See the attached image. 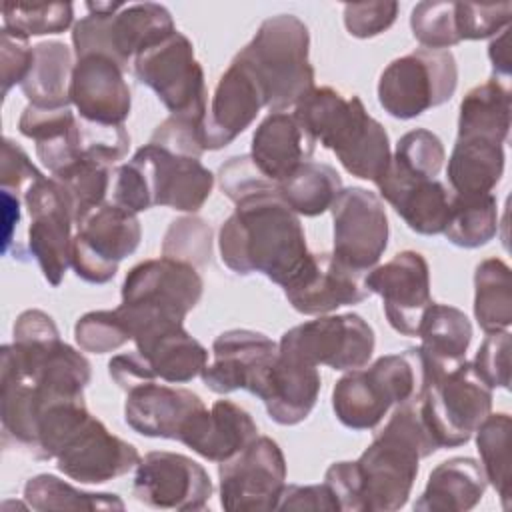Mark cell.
<instances>
[{
	"instance_id": "ac0fdd59",
	"label": "cell",
	"mask_w": 512,
	"mask_h": 512,
	"mask_svg": "<svg viewBox=\"0 0 512 512\" xmlns=\"http://www.w3.org/2000/svg\"><path fill=\"white\" fill-rule=\"evenodd\" d=\"M212 356L214 360L200 374L208 390L216 394L248 390L258 396L278 358V344L262 332L236 328L214 340Z\"/></svg>"
},
{
	"instance_id": "74e56055",
	"label": "cell",
	"mask_w": 512,
	"mask_h": 512,
	"mask_svg": "<svg viewBox=\"0 0 512 512\" xmlns=\"http://www.w3.org/2000/svg\"><path fill=\"white\" fill-rule=\"evenodd\" d=\"M24 500L30 508L48 510H124L118 494H96L74 488L54 474H36L24 484Z\"/></svg>"
},
{
	"instance_id": "7bdbcfd3",
	"label": "cell",
	"mask_w": 512,
	"mask_h": 512,
	"mask_svg": "<svg viewBox=\"0 0 512 512\" xmlns=\"http://www.w3.org/2000/svg\"><path fill=\"white\" fill-rule=\"evenodd\" d=\"M456 2H418L410 14V28L414 38L422 44V48L430 50H448L458 44L460 38L456 34L454 20Z\"/></svg>"
},
{
	"instance_id": "484cf974",
	"label": "cell",
	"mask_w": 512,
	"mask_h": 512,
	"mask_svg": "<svg viewBox=\"0 0 512 512\" xmlns=\"http://www.w3.org/2000/svg\"><path fill=\"white\" fill-rule=\"evenodd\" d=\"M256 436L258 426L242 406L232 400H216L210 410L202 408L192 416L178 442L220 464L244 450Z\"/></svg>"
},
{
	"instance_id": "bcb514c9",
	"label": "cell",
	"mask_w": 512,
	"mask_h": 512,
	"mask_svg": "<svg viewBox=\"0 0 512 512\" xmlns=\"http://www.w3.org/2000/svg\"><path fill=\"white\" fill-rule=\"evenodd\" d=\"M512 16L510 2L498 4H474V2H456L454 20L456 34L462 40H484L496 36L508 28Z\"/></svg>"
},
{
	"instance_id": "5bb4252c",
	"label": "cell",
	"mask_w": 512,
	"mask_h": 512,
	"mask_svg": "<svg viewBox=\"0 0 512 512\" xmlns=\"http://www.w3.org/2000/svg\"><path fill=\"white\" fill-rule=\"evenodd\" d=\"M220 504L224 510H276L286 484V460L268 436H256L236 456L220 462Z\"/></svg>"
},
{
	"instance_id": "9a60e30c",
	"label": "cell",
	"mask_w": 512,
	"mask_h": 512,
	"mask_svg": "<svg viewBox=\"0 0 512 512\" xmlns=\"http://www.w3.org/2000/svg\"><path fill=\"white\" fill-rule=\"evenodd\" d=\"M128 162L140 180L148 208L198 212L214 186V174L200 158L172 154L150 142L138 148Z\"/></svg>"
},
{
	"instance_id": "cb8c5ba5",
	"label": "cell",
	"mask_w": 512,
	"mask_h": 512,
	"mask_svg": "<svg viewBox=\"0 0 512 512\" xmlns=\"http://www.w3.org/2000/svg\"><path fill=\"white\" fill-rule=\"evenodd\" d=\"M374 184L410 230L424 236L444 232L452 192H448L442 182L416 176L390 160L388 168Z\"/></svg>"
},
{
	"instance_id": "e575fe53",
	"label": "cell",
	"mask_w": 512,
	"mask_h": 512,
	"mask_svg": "<svg viewBox=\"0 0 512 512\" xmlns=\"http://www.w3.org/2000/svg\"><path fill=\"white\" fill-rule=\"evenodd\" d=\"M340 190V174L332 166L314 160L302 162L290 176L276 184L280 198L298 216H318L330 210Z\"/></svg>"
},
{
	"instance_id": "f35d334b",
	"label": "cell",
	"mask_w": 512,
	"mask_h": 512,
	"mask_svg": "<svg viewBox=\"0 0 512 512\" xmlns=\"http://www.w3.org/2000/svg\"><path fill=\"white\" fill-rule=\"evenodd\" d=\"M510 430L512 420L506 412L488 414L476 428V446L482 458L486 482L498 492L504 508H510Z\"/></svg>"
},
{
	"instance_id": "44dd1931",
	"label": "cell",
	"mask_w": 512,
	"mask_h": 512,
	"mask_svg": "<svg viewBox=\"0 0 512 512\" xmlns=\"http://www.w3.org/2000/svg\"><path fill=\"white\" fill-rule=\"evenodd\" d=\"M366 274L346 266L332 252H310L304 268L284 286V296L296 312L322 316L368 298Z\"/></svg>"
},
{
	"instance_id": "7c38bea8",
	"label": "cell",
	"mask_w": 512,
	"mask_h": 512,
	"mask_svg": "<svg viewBox=\"0 0 512 512\" xmlns=\"http://www.w3.org/2000/svg\"><path fill=\"white\" fill-rule=\"evenodd\" d=\"M374 330L358 314L320 316L286 330L278 352L310 366L356 370L368 364L374 352Z\"/></svg>"
},
{
	"instance_id": "e0dca14e",
	"label": "cell",
	"mask_w": 512,
	"mask_h": 512,
	"mask_svg": "<svg viewBox=\"0 0 512 512\" xmlns=\"http://www.w3.org/2000/svg\"><path fill=\"white\" fill-rule=\"evenodd\" d=\"M132 494L150 508L202 510L212 496V480L190 456L156 450L138 462Z\"/></svg>"
},
{
	"instance_id": "f546056e",
	"label": "cell",
	"mask_w": 512,
	"mask_h": 512,
	"mask_svg": "<svg viewBox=\"0 0 512 512\" xmlns=\"http://www.w3.org/2000/svg\"><path fill=\"white\" fill-rule=\"evenodd\" d=\"M134 344L154 376L168 384L190 382L208 364V350L184 330V324L144 332L134 338Z\"/></svg>"
},
{
	"instance_id": "836d02e7",
	"label": "cell",
	"mask_w": 512,
	"mask_h": 512,
	"mask_svg": "<svg viewBox=\"0 0 512 512\" xmlns=\"http://www.w3.org/2000/svg\"><path fill=\"white\" fill-rule=\"evenodd\" d=\"M510 130V90L500 78L474 86L460 102L458 138L504 144Z\"/></svg>"
},
{
	"instance_id": "30bf717a",
	"label": "cell",
	"mask_w": 512,
	"mask_h": 512,
	"mask_svg": "<svg viewBox=\"0 0 512 512\" xmlns=\"http://www.w3.org/2000/svg\"><path fill=\"white\" fill-rule=\"evenodd\" d=\"M138 82L152 88L172 116L204 120L206 82L192 42L178 30L134 58Z\"/></svg>"
},
{
	"instance_id": "4316f807",
	"label": "cell",
	"mask_w": 512,
	"mask_h": 512,
	"mask_svg": "<svg viewBox=\"0 0 512 512\" xmlns=\"http://www.w3.org/2000/svg\"><path fill=\"white\" fill-rule=\"evenodd\" d=\"M316 140L294 112H270L252 134L250 158L274 184L290 176L314 154Z\"/></svg>"
},
{
	"instance_id": "7dc6e473",
	"label": "cell",
	"mask_w": 512,
	"mask_h": 512,
	"mask_svg": "<svg viewBox=\"0 0 512 512\" xmlns=\"http://www.w3.org/2000/svg\"><path fill=\"white\" fill-rule=\"evenodd\" d=\"M510 344L508 330L488 332L472 360L476 374L490 390L510 386Z\"/></svg>"
},
{
	"instance_id": "9f6ffc18",
	"label": "cell",
	"mask_w": 512,
	"mask_h": 512,
	"mask_svg": "<svg viewBox=\"0 0 512 512\" xmlns=\"http://www.w3.org/2000/svg\"><path fill=\"white\" fill-rule=\"evenodd\" d=\"M2 194V212H4V240H2V254L10 252V244L14 242V228L20 222V198L18 192L0 190Z\"/></svg>"
},
{
	"instance_id": "60d3db41",
	"label": "cell",
	"mask_w": 512,
	"mask_h": 512,
	"mask_svg": "<svg viewBox=\"0 0 512 512\" xmlns=\"http://www.w3.org/2000/svg\"><path fill=\"white\" fill-rule=\"evenodd\" d=\"M74 18L70 2H18L2 6V28L22 38L60 34Z\"/></svg>"
},
{
	"instance_id": "4dcf8cb0",
	"label": "cell",
	"mask_w": 512,
	"mask_h": 512,
	"mask_svg": "<svg viewBox=\"0 0 512 512\" xmlns=\"http://www.w3.org/2000/svg\"><path fill=\"white\" fill-rule=\"evenodd\" d=\"M482 466L468 456L440 462L428 476L426 488L414 502L422 512H464L474 508L486 490Z\"/></svg>"
},
{
	"instance_id": "8992f818",
	"label": "cell",
	"mask_w": 512,
	"mask_h": 512,
	"mask_svg": "<svg viewBox=\"0 0 512 512\" xmlns=\"http://www.w3.org/2000/svg\"><path fill=\"white\" fill-rule=\"evenodd\" d=\"M204 282L190 264L152 258L136 264L122 282V302L116 308L130 336L184 324L186 314L198 304Z\"/></svg>"
},
{
	"instance_id": "1f68e13d",
	"label": "cell",
	"mask_w": 512,
	"mask_h": 512,
	"mask_svg": "<svg viewBox=\"0 0 512 512\" xmlns=\"http://www.w3.org/2000/svg\"><path fill=\"white\" fill-rule=\"evenodd\" d=\"M504 172V148L482 138H456L448 158V182L458 196L490 194Z\"/></svg>"
},
{
	"instance_id": "11a10c76",
	"label": "cell",
	"mask_w": 512,
	"mask_h": 512,
	"mask_svg": "<svg viewBox=\"0 0 512 512\" xmlns=\"http://www.w3.org/2000/svg\"><path fill=\"white\" fill-rule=\"evenodd\" d=\"M108 374L110 378L122 388V390H130L142 382H152L158 380L148 364V360L138 352H126V354H118L108 362Z\"/></svg>"
},
{
	"instance_id": "277c9868",
	"label": "cell",
	"mask_w": 512,
	"mask_h": 512,
	"mask_svg": "<svg viewBox=\"0 0 512 512\" xmlns=\"http://www.w3.org/2000/svg\"><path fill=\"white\" fill-rule=\"evenodd\" d=\"M308 50L306 24L294 14H278L266 18L254 38L236 54L260 82L270 112H286L314 88Z\"/></svg>"
},
{
	"instance_id": "ee69618b",
	"label": "cell",
	"mask_w": 512,
	"mask_h": 512,
	"mask_svg": "<svg viewBox=\"0 0 512 512\" xmlns=\"http://www.w3.org/2000/svg\"><path fill=\"white\" fill-rule=\"evenodd\" d=\"M74 338L84 352L106 354L114 352L132 340L124 320L114 310H96L78 318L74 326Z\"/></svg>"
},
{
	"instance_id": "6da1fadb",
	"label": "cell",
	"mask_w": 512,
	"mask_h": 512,
	"mask_svg": "<svg viewBox=\"0 0 512 512\" xmlns=\"http://www.w3.org/2000/svg\"><path fill=\"white\" fill-rule=\"evenodd\" d=\"M234 204L218 234L222 262L236 274L260 272L284 288L310 258L298 214L276 190L254 192Z\"/></svg>"
},
{
	"instance_id": "816d5d0a",
	"label": "cell",
	"mask_w": 512,
	"mask_h": 512,
	"mask_svg": "<svg viewBox=\"0 0 512 512\" xmlns=\"http://www.w3.org/2000/svg\"><path fill=\"white\" fill-rule=\"evenodd\" d=\"M0 52H2V94L6 96L14 84H22V80L26 78L32 66L34 48H30L28 38H22L2 28Z\"/></svg>"
},
{
	"instance_id": "f907efd6",
	"label": "cell",
	"mask_w": 512,
	"mask_h": 512,
	"mask_svg": "<svg viewBox=\"0 0 512 512\" xmlns=\"http://www.w3.org/2000/svg\"><path fill=\"white\" fill-rule=\"evenodd\" d=\"M398 16V2H352L344 6V26L354 38H372L388 30Z\"/></svg>"
},
{
	"instance_id": "7402d4cb",
	"label": "cell",
	"mask_w": 512,
	"mask_h": 512,
	"mask_svg": "<svg viewBox=\"0 0 512 512\" xmlns=\"http://www.w3.org/2000/svg\"><path fill=\"white\" fill-rule=\"evenodd\" d=\"M266 108L264 92L254 72L238 56L220 76L202 122L204 150H220L240 136Z\"/></svg>"
},
{
	"instance_id": "8fae6325",
	"label": "cell",
	"mask_w": 512,
	"mask_h": 512,
	"mask_svg": "<svg viewBox=\"0 0 512 512\" xmlns=\"http://www.w3.org/2000/svg\"><path fill=\"white\" fill-rule=\"evenodd\" d=\"M142 238L138 216L114 202H102L76 222L70 266L90 284H106L118 264L130 256Z\"/></svg>"
},
{
	"instance_id": "f6af8a7d",
	"label": "cell",
	"mask_w": 512,
	"mask_h": 512,
	"mask_svg": "<svg viewBox=\"0 0 512 512\" xmlns=\"http://www.w3.org/2000/svg\"><path fill=\"white\" fill-rule=\"evenodd\" d=\"M444 158L446 152L440 138L426 128L406 132L396 142V150L392 156L398 166L422 178H434L440 172Z\"/></svg>"
},
{
	"instance_id": "db71d44e",
	"label": "cell",
	"mask_w": 512,
	"mask_h": 512,
	"mask_svg": "<svg viewBox=\"0 0 512 512\" xmlns=\"http://www.w3.org/2000/svg\"><path fill=\"white\" fill-rule=\"evenodd\" d=\"M276 510H326L336 512L340 510L338 500L330 492V488L322 484L298 486V484H284Z\"/></svg>"
},
{
	"instance_id": "c3c4849f",
	"label": "cell",
	"mask_w": 512,
	"mask_h": 512,
	"mask_svg": "<svg viewBox=\"0 0 512 512\" xmlns=\"http://www.w3.org/2000/svg\"><path fill=\"white\" fill-rule=\"evenodd\" d=\"M202 122L188 116H168L156 126L150 144H156L172 154L200 158L206 150L202 144Z\"/></svg>"
},
{
	"instance_id": "ba28073f",
	"label": "cell",
	"mask_w": 512,
	"mask_h": 512,
	"mask_svg": "<svg viewBox=\"0 0 512 512\" xmlns=\"http://www.w3.org/2000/svg\"><path fill=\"white\" fill-rule=\"evenodd\" d=\"M458 84L450 50L416 48L392 60L378 80V102L394 118L410 120L448 102Z\"/></svg>"
},
{
	"instance_id": "52a82bcc",
	"label": "cell",
	"mask_w": 512,
	"mask_h": 512,
	"mask_svg": "<svg viewBox=\"0 0 512 512\" xmlns=\"http://www.w3.org/2000/svg\"><path fill=\"white\" fill-rule=\"evenodd\" d=\"M88 16L72 28L76 58L100 54L114 60L122 70L146 48L172 34L170 12L156 2H86Z\"/></svg>"
},
{
	"instance_id": "d4e9b609",
	"label": "cell",
	"mask_w": 512,
	"mask_h": 512,
	"mask_svg": "<svg viewBox=\"0 0 512 512\" xmlns=\"http://www.w3.org/2000/svg\"><path fill=\"white\" fill-rule=\"evenodd\" d=\"M202 408H206L204 402L192 390L152 380L126 390L124 420L142 436L180 440L192 416Z\"/></svg>"
},
{
	"instance_id": "8d00e7d4",
	"label": "cell",
	"mask_w": 512,
	"mask_h": 512,
	"mask_svg": "<svg viewBox=\"0 0 512 512\" xmlns=\"http://www.w3.org/2000/svg\"><path fill=\"white\" fill-rule=\"evenodd\" d=\"M498 232V204L492 194L458 196L452 192L450 214L444 228L448 242L460 248L488 244Z\"/></svg>"
},
{
	"instance_id": "5b68a950",
	"label": "cell",
	"mask_w": 512,
	"mask_h": 512,
	"mask_svg": "<svg viewBox=\"0 0 512 512\" xmlns=\"http://www.w3.org/2000/svg\"><path fill=\"white\" fill-rule=\"evenodd\" d=\"M424 364L418 348L380 356L368 368L348 370L332 390V408L340 424L352 430L376 428L390 408L424 390Z\"/></svg>"
},
{
	"instance_id": "d590c367",
	"label": "cell",
	"mask_w": 512,
	"mask_h": 512,
	"mask_svg": "<svg viewBox=\"0 0 512 512\" xmlns=\"http://www.w3.org/2000/svg\"><path fill=\"white\" fill-rule=\"evenodd\" d=\"M474 316L486 334L508 330L512 324L510 268L500 258H486L476 266Z\"/></svg>"
},
{
	"instance_id": "ffe728a7",
	"label": "cell",
	"mask_w": 512,
	"mask_h": 512,
	"mask_svg": "<svg viewBox=\"0 0 512 512\" xmlns=\"http://www.w3.org/2000/svg\"><path fill=\"white\" fill-rule=\"evenodd\" d=\"M54 460L64 476L80 484H102L130 472L142 458L130 442L108 432L90 414L66 438Z\"/></svg>"
},
{
	"instance_id": "f1b7e54d",
	"label": "cell",
	"mask_w": 512,
	"mask_h": 512,
	"mask_svg": "<svg viewBox=\"0 0 512 512\" xmlns=\"http://www.w3.org/2000/svg\"><path fill=\"white\" fill-rule=\"evenodd\" d=\"M416 336L422 340L418 350L424 364V376L428 380L460 366L466 360V350L472 342V324L462 310L430 302L424 310Z\"/></svg>"
},
{
	"instance_id": "7a4b0ae2",
	"label": "cell",
	"mask_w": 512,
	"mask_h": 512,
	"mask_svg": "<svg viewBox=\"0 0 512 512\" xmlns=\"http://www.w3.org/2000/svg\"><path fill=\"white\" fill-rule=\"evenodd\" d=\"M436 450L420 396L394 406L384 428L354 462L362 512L400 510L412 492L418 462Z\"/></svg>"
},
{
	"instance_id": "4fadbf2b",
	"label": "cell",
	"mask_w": 512,
	"mask_h": 512,
	"mask_svg": "<svg viewBox=\"0 0 512 512\" xmlns=\"http://www.w3.org/2000/svg\"><path fill=\"white\" fill-rule=\"evenodd\" d=\"M22 200L30 214L26 248L48 284L60 286L72 258V204L62 184L44 174L26 186Z\"/></svg>"
},
{
	"instance_id": "3957f363",
	"label": "cell",
	"mask_w": 512,
	"mask_h": 512,
	"mask_svg": "<svg viewBox=\"0 0 512 512\" xmlns=\"http://www.w3.org/2000/svg\"><path fill=\"white\" fill-rule=\"evenodd\" d=\"M294 114L352 176L376 182L388 168L392 160L388 134L358 96L346 98L330 86H314L294 106Z\"/></svg>"
},
{
	"instance_id": "83f0119b",
	"label": "cell",
	"mask_w": 512,
	"mask_h": 512,
	"mask_svg": "<svg viewBox=\"0 0 512 512\" xmlns=\"http://www.w3.org/2000/svg\"><path fill=\"white\" fill-rule=\"evenodd\" d=\"M320 372L316 366L278 352L258 398L268 416L282 426L300 424L314 408L320 394Z\"/></svg>"
},
{
	"instance_id": "6f0895ef",
	"label": "cell",
	"mask_w": 512,
	"mask_h": 512,
	"mask_svg": "<svg viewBox=\"0 0 512 512\" xmlns=\"http://www.w3.org/2000/svg\"><path fill=\"white\" fill-rule=\"evenodd\" d=\"M508 28H504L488 46V56L494 68L496 78H508L510 76V52H508Z\"/></svg>"
},
{
	"instance_id": "ab89813d",
	"label": "cell",
	"mask_w": 512,
	"mask_h": 512,
	"mask_svg": "<svg viewBox=\"0 0 512 512\" xmlns=\"http://www.w3.org/2000/svg\"><path fill=\"white\" fill-rule=\"evenodd\" d=\"M112 176H114V166L106 164L96 158L80 156L76 162L60 170L58 174H52L56 178L74 212V224L92 208L98 204L106 202V196L112 188Z\"/></svg>"
},
{
	"instance_id": "d6986e66",
	"label": "cell",
	"mask_w": 512,
	"mask_h": 512,
	"mask_svg": "<svg viewBox=\"0 0 512 512\" xmlns=\"http://www.w3.org/2000/svg\"><path fill=\"white\" fill-rule=\"evenodd\" d=\"M370 294L384 300L388 324L404 334L416 336L424 310L430 306V270L420 252L404 250L366 274Z\"/></svg>"
},
{
	"instance_id": "d6a6232c",
	"label": "cell",
	"mask_w": 512,
	"mask_h": 512,
	"mask_svg": "<svg viewBox=\"0 0 512 512\" xmlns=\"http://www.w3.org/2000/svg\"><path fill=\"white\" fill-rule=\"evenodd\" d=\"M32 48V66L20 84L24 96L36 108H68L74 70L70 48L56 40L40 42Z\"/></svg>"
},
{
	"instance_id": "2e32d148",
	"label": "cell",
	"mask_w": 512,
	"mask_h": 512,
	"mask_svg": "<svg viewBox=\"0 0 512 512\" xmlns=\"http://www.w3.org/2000/svg\"><path fill=\"white\" fill-rule=\"evenodd\" d=\"M334 256L358 272H370L388 246V216L378 194L342 188L330 206Z\"/></svg>"
},
{
	"instance_id": "b9f144b4",
	"label": "cell",
	"mask_w": 512,
	"mask_h": 512,
	"mask_svg": "<svg viewBox=\"0 0 512 512\" xmlns=\"http://www.w3.org/2000/svg\"><path fill=\"white\" fill-rule=\"evenodd\" d=\"M210 252L212 232L202 218L182 216L170 222L162 240L164 258L190 264L198 270L200 266H206L210 262Z\"/></svg>"
},
{
	"instance_id": "603a6c76",
	"label": "cell",
	"mask_w": 512,
	"mask_h": 512,
	"mask_svg": "<svg viewBox=\"0 0 512 512\" xmlns=\"http://www.w3.org/2000/svg\"><path fill=\"white\" fill-rule=\"evenodd\" d=\"M70 104L88 122L124 124L132 106L124 70L100 54L78 58L70 80Z\"/></svg>"
},
{
	"instance_id": "9c48e42d",
	"label": "cell",
	"mask_w": 512,
	"mask_h": 512,
	"mask_svg": "<svg viewBox=\"0 0 512 512\" xmlns=\"http://www.w3.org/2000/svg\"><path fill=\"white\" fill-rule=\"evenodd\" d=\"M422 416L438 448L466 444L492 410V390L480 380L472 362L432 376L420 394Z\"/></svg>"
},
{
	"instance_id": "681fc988",
	"label": "cell",
	"mask_w": 512,
	"mask_h": 512,
	"mask_svg": "<svg viewBox=\"0 0 512 512\" xmlns=\"http://www.w3.org/2000/svg\"><path fill=\"white\" fill-rule=\"evenodd\" d=\"M218 182L222 192L232 200H240L248 194L262 190H276V184L270 182L252 162L250 154L228 158L218 170Z\"/></svg>"
},
{
	"instance_id": "f5cc1de1",
	"label": "cell",
	"mask_w": 512,
	"mask_h": 512,
	"mask_svg": "<svg viewBox=\"0 0 512 512\" xmlns=\"http://www.w3.org/2000/svg\"><path fill=\"white\" fill-rule=\"evenodd\" d=\"M40 176L42 172L30 162L26 152L10 138H4L2 160H0V186L4 190L24 192L26 186Z\"/></svg>"
}]
</instances>
